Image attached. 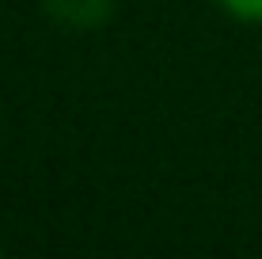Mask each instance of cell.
Instances as JSON below:
<instances>
[{
    "instance_id": "cell-3",
    "label": "cell",
    "mask_w": 262,
    "mask_h": 259,
    "mask_svg": "<svg viewBox=\"0 0 262 259\" xmlns=\"http://www.w3.org/2000/svg\"><path fill=\"white\" fill-rule=\"evenodd\" d=\"M0 255H4V244H0Z\"/></svg>"
},
{
    "instance_id": "cell-2",
    "label": "cell",
    "mask_w": 262,
    "mask_h": 259,
    "mask_svg": "<svg viewBox=\"0 0 262 259\" xmlns=\"http://www.w3.org/2000/svg\"><path fill=\"white\" fill-rule=\"evenodd\" d=\"M216 4L239 23H262V0H216Z\"/></svg>"
},
{
    "instance_id": "cell-1",
    "label": "cell",
    "mask_w": 262,
    "mask_h": 259,
    "mask_svg": "<svg viewBox=\"0 0 262 259\" xmlns=\"http://www.w3.org/2000/svg\"><path fill=\"white\" fill-rule=\"evenodd\" d=\"M46 15L61 27L72 31H88V27H103L114 12V0H42Z\"/></svg>"
}]
</instances>
